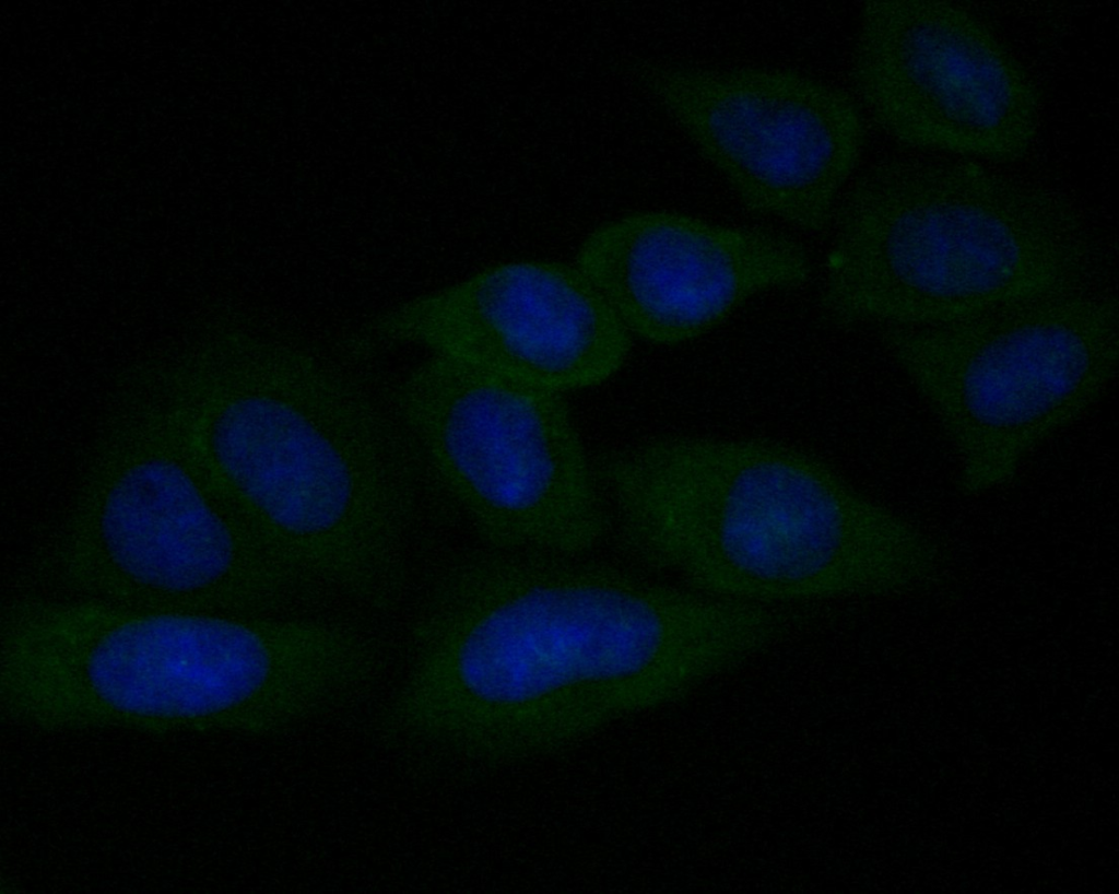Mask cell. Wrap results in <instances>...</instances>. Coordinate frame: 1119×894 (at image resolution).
<instances>
[{
    "label": "cell",
    "instance_id": "cell-1",
    "mask_svg": "<svg viewBox=\"0 0 1119 894\" xmlns=\"http://www.w3.org/2000/svg\"><path fill=\"white\" fill-rule=\"evenodd\" d=\"M168 386L205 471L276 560L329 597L400 600L425 462L388 391L225 315L175 357Z\"/></svg>",
    "mask_w": 1119,
    "mask_h": 894
},
{
    "label": "cell",
    "instance_id": "cell-2",
    "mask_svg": "<svg viewBox=\"0 0 1119 894\" xmlns=\"http://www.w3.org/2000/svg\"><path fill=\"white\" fill-rule=\"evenodd\" d=\"M622 550L747 603L909 593L945 569L916 525L794 447L664 436L593 461Z\"/></svg>",
    "mask_w": 1119,
    "mask_h": 894
},
{
    "label": "cell",
    "instance_id": "cell-3",
    "mask_svg": "<svg viewBox=\"0 0 1119 894\" xmlns=\"http://www.w3.org/2000/svg\"><path fill=\"white\" fill-rule=\"evenodd\" d=\"M1 701L44 729L273 734L339 706L335 620L25 596L1 615Z\"/></svg>",
    "mask_w": 1119,
    "mask_h": 894
},
{
    "label": "cell",
    "instance_id": "cell-4",
    "mask_svg": "<svg viewBox=\"0 0 1119 894\" xmlns=\"http://www.w3.org/2000/svg\"><path fill=\"white\" fill-rule=\"evenodd\" d=\"M738 627L734 603L685 586L585 555L485 546L428 589L400 696L457 727L485 695L672 694L715 671Z\"/></svg>",
    "mask_w": 1119,
    "mask_h": 894
},
{
    "label": "cell",
    "instance_id": "cell-5",
    "mask_svg": "<svg viewBox=\"0 0 1119 894\" xmlns=\"http://www.w3.org/2000/svg\"><path fill=\"white\" fill-rule=\"evenodd\" d=\"M820 296L836 327H927L1093 289L1099 250L1059 193L973 160L908 156L838 202Z\"/></svg>",
    "mask_w": 1119,
    "mask_h": 894
},
{
    "label": "cell",
    "instance_id": "cell-6",
    "mask_svg": "<svg viewBox=\"0 0 1119 894\" xmlns=\"http://www.w3.org/2000/svg\"><path fill=\"white\" fill-rule=\"evenodd\" d=\"M43 564L68 595L144 608L290 615L327 599L226 501L143 366L116 388Z\"/></svg>",
    "mask_w": 1119,
    "mask_h": 894
},
{
    "label": "cell",
    "instance_id": "cell-7",
    "mask_svg": "<svg viewBox=\"0 0 1119 894\" xmlns=\"http://www.w3.org/2000/svg\"><path fill=\"white\" fill-rule=\"evenodd\" d=\"M882 330L952 444L965 495L1010 482L1037 446L1102 398L1118 368L1117 298L1093 289Z\"/></svg>",
    "mask_w": 1119,
    "mask_h": 894
},
{
    "label": "cell",
    "instance_id": "cell-8",
    "mask_svg": "<svg viewBox=\"0 0 1119 894\" xmlns=\"http://www.w3.org/2000/svg\"><path fill=\"white\" fill-rule=\"evenodd\" d=\"M388 392L425 466L486 546L579 556L611 528L562 393L439 355Z\"/></svg>",
    "mask_w": 1119,
    "mask_h": 894
},
{
    "label": "cell",
    "instance_id": "cell-9",
    "mask_svg": "<svg viewBox=\"0 0 1119 894\" xmlns=\"http://www.w3.org/2000/svg\"><path fill=\"white\" fill-rule=\"evenodd\" d=\"M633 71L747 210L806 232L833 223L865 141L853 96L780 68L646 60Z\"/></svg>",
    "mask_w": 1119,
    "mask_h": 894
},
{
    "label": "cell",
    "instance_id": "cell-10",
    "mask_svg": "<svg viewBox=\"0 0 1119 894\" xmlns=\"http://www.w3.org/2000/svg\"><path fill=\"white\" fill-rule=\"evenodd\" d=\"M850 79L861 109L909 148L1006 163L1028 152L1038 130L1032 78L955 3H864Z\"/></svg>",
    "mask_w": 1119,
    "mask_h": 894
},
{
    "label": "cell",
    "instance_id": "cell-11",
    "mask_svg": "<svg viewBox=\"0 0 1119 894\" xmlns=\"http://www.w3.org/2000/svg\"><path fill=\"white\" fill-rule=\"evenodd\" d=\"M363 338L423 346L558 393L608 380L632 346L576 266L544 260L491 266L399 304L373 319Z\"/></svg>",
    "mask_w": 1119,
    "mask_h": 894
},
{
    "label": "cell",
    "instance_id": "cell-12",
    "mask_svg": "<svg viewBox=\"0 0 1119 894\" xmlns=\"http://www.w3.org/2000/svg\"><path fill=\"white\" fill-rule=\"evenodd\" d=\"M575 266L631 336L659 345L694 340L750 298L800 286L812 273L808 251L789 236L670 211L601 224Z\"/></svg>",
    "mask_w": 1119,
    "mask_h": 894
}]
</instances>
